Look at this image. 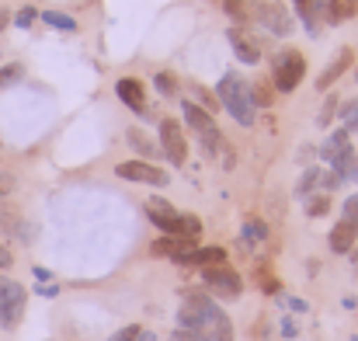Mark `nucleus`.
Instances as JSON below:
<instances>
[{
	"label": "nucleus",
	"instance_id": "nucleus-1",
	"mask_svg": "<svg viewBox=\"0 0 358 341\" xmlns=\"http://www.w3.org/2000/svg\"><path fill=\"white\" fill-rule=\"evenodd\" d=\"M178 328L195 341H234V321L209 293H188L181 300Z\"/></svg>",
	"mask_w": 358,
	"mask_h": 341
},
{
	"label": "nucleus",
	"instance_id": "nucleus-2",
	"mask_svg": "<svg viewBox=\"0 0 358 341\" xmlns=\"http://www.w3.org/2000/svg\"><path fill=\"white\" fill-rule=\"evenodd\" d=\"M146 216L153 220V227H160V233H167V237H188V240H199V233H202V220L199 216H192V213H178L167 199H160V195H153V199H146Z\"/></svg>",
	"mask_w": 358,
	"mask_h": 341
},
{
	"label": "nucleus",
	"instance_id": "nucleus-3",
	"mask_svg": "<svg viewBox=\"0 0 358 341\" xmlns=\"http://www.w3.org/2000/svg\"><path fill=\"white\" fill-rule=\"evenodd\" d=\"M216 95H220V105L237 118L240 125H254V102H250V84H243V77L237 74H227L220 84H216Z\"/></svg>",
	"mask_w": 358,
	"mask_h": 341
},
{
	"label": "nucleus",
	"instance_id": "nucleus-4",
	"mask_svg": "<svg viewBox=\"0 0 358 341\" xmlns=\"http://www.w3.org/2000/svg\"><path fill=\"white\" fill-rule=\"evenodd\" d=\"M181 112H185L188 129L202 139V146H206V153H209V157H216V153H230V150H227V143H223V136H220V129H216V118L206 112L202 105L185 102V105H181Z\"/></svg>",
	"mask_w": 358,
	"mask_h": 341
},
{
	"label": "nucleus",
	"instance_id": "nucleus-5",
	"mask_svg": "<svg viewBox=\"0 0 358 341\" xmlns=\"http://www.w3.org/2000/svg\"><path fill=\"white\" fill-rule=\"evenodd\" d=\"M303 77H306V60H303L296 49H282V53L271 60V84H275L282 95L296 91Z\"/></svg>",
	"mask_w": 358,
	"mask_h": 341
},
{
	"label": "nucleus",
	"instance_id": "nucleus-6",
	"mask_svg": "<svg viewBox=\"0 0 358 341\" xmlns=\"http://www.w3.org/2000/svg\"><path fill=\"white\" fill-rule=\"evenodd\" d=\"M24 303H28V289L14 279L0 275V328H17L24 317Z\"/></svg>",
	"mask_w": 358,
	"mask_h": 341
},
{
	"label": "nucleus",
	"instance_id": "nucleus-7",
	"mask_svg": "<svg viewBox=\"0 0 358 341\" xmlns=\"http://www.w3.org/2000/svg\"><path fill=\"white\" fill-rule=\"evenodd\" d=\"M202 282H206V289H213L220 300H237L240 289H243V279H240L227 261H223V265L202 268Z\"/></svg>",
	"mask_w": 358,
	"mask_h": 341
},
{
	"label": "nucleus",
	"instance_id": "nucleus-8",
	"mask_svg": "<svg viewBox=\"0 0 358 341\" xmlns=\"http://www.w3.org/2000/svg\"><path fill=\"white\" fill-rule=\"evenodd\" d=\"M254 21L264 28V32H271V35H292V18H289V11L278 4V0H257L254 7Z\"/></svg>",
	"mask_w": 358,
	"mask_h": 341
},
{
	"label": "nucleus",
	"instance_id": "nucleus-9",
	"mask_svg": "<svg viewBox=\"0 0 358 341\" xmlns=\"http://www.w3.org/2000/svg\"><path fill=\"white\" fill-rule=\"evenodd\" d=\"M160 150L167 153V160L174 167H181L188 160V139L178 118H160Z\"/></svg>",
	"mask_w": 358,
	"mask_h": 341
},
{
	"label": "nucleus",
	"instance_id": "nucleus-10",
	"mask_svg": "<svg viewBox=\"0 0 358 341\" xmlns=\"http://www.w3.org/2000/svg\"><path fill=\"white\" fill-rule=\"evenodd\" d=\"M115 174L125 178V181H139V185H157V188H164L167 181H171V174L167 171H160V167H153L150 160H125L115 167Z\"/></svg>",
	"mask_w": 358,
	"mask_h": 341
},
{
	"label": "nucleus",
	"instance_id": "nucleus-11",
	"mask_svg": "<svg viewBox=\"0 0 358 341\" xmlns=\"http://www.w3.org/2000/svg\"><path fill=\"white\" fill-rule=\"evenodd\" d=\"M115 95H119V102L125 109L146 112V95H143V84H139L136 77H122L119 84H115Z\"/></svg>",
	"mask_w": 358,
	"mask_h": 341
},
{
	"label": "nucleus",
	"instance_id": "nucleus-12",
	"mask_svg": "<svg viewBox=\"0 0 358 341\" xmlns=\"http://www.w3.org/2000/svg\"><path fill=\"white\" fill-rule=\"evenodd\" d=\"M352 60H355V53H352V49H341V53H338V56H334V60L324 67V74L317 77V88H320V91H327V88H331V84H334L341 74H348Z\"/></svg>",
	"mask_w": 358,
	"mask_h": 341
},
{
	"label": "nucleus",
	"instance_id": "nucleus-13",
	"mask_svg": "<svg viewBox=\"0 0 358 341\" xmlns=\"http://www.w3.org/2000/svg\"><path fill=\"white\" fill-rule=\"evenodd\" d=\"M223 261H227V247H192L181 258V265H188V268H209V265H223Z\"/></svg>",
	"mask_w": 358,
	"mask_h": 341
},
{
	"label": "nucleus",
	"instance_id": "nucleus-14",
	"mask_svg": "<svg viewBox=\"0 0 358 341\" xmlns=\"http://www.w3.org/2000/svg\"><path fill=\"white\" fill-rule=\"evenodd\" d=\"M355 240H358V227L352 220H338V223H334V230H331V251H334V254L355 251Z\"/></svg>",
	"mask_w": 358,
	"mask_h": 341
},
{
	"label": "nucleus",
	"instance_id": "nucleus-15",
	"mask_svg": "<svg viewBox=\"0 0 358 341\" xmlns=\"http://www.w3.org/2000/svg\"><path fill=\"white\" fill-rule=\"evenodd\" d=\"M352 150V132L348 129H334L331 136H327V143L320 146V157L327 160V164H334L341 153H348Z\"/></svg>",
	"mask_w": 358,
	"mask_h": 341
},
{
	"label": "nucleus",
	"instance_id": "nucleus-16",
	"mask_svg": "<svg viewBox=\"0 0 358 341\" xmlns=\"http://www.w3.org/2000/svg\"><path fill=\"white\" fill-rule=\"evenodd\" d=\"M230 46H234V53H237V60H243L247 67H254L257 60H261V53H257V46L247 39V35H240L237 28L230 32Z\"/></svg>",
	"mask_w": 358,
	"mask_h": 341
},
{
	"label": "nucleus",
	"instance_id": "nucleus-17",
	"mask_svg": "<svg viewBox=\"0 0 358 341\" xmlns=\"http://www.w3.org/2000/svg\"><path fill=\"white\" fill-rule=\"evenodd\" d=\"M317 185H320V167H310V171H303V178H299V185H296L299 199H310Z\"/></svg>",
	"mask_w": 358,
	"mask_h": 341
},
{
	"label": "nucleus",
	"instance_id": "nucleus-18",
	"mask_svg": "<svg viewBox=\"0 0 358 341\" xmlns=\"http://www.w3.org/2000/svg\"><path fill=\"white\" fill-rule=\"evenodd\" d=\"M42 21L52 25V28H59V32H73V28H77V21H73L70 14H59V11H45Z\"/></svg>",
	"mask_w": 358,
	"mask_h": 341
},
{
	"label": "nucleus",
	"instance_id": "nucleus-19",
	"mask_svg": "<svg viewBox=\"0 0 358 341\" xmlns=\"http://www.w3.org/2000/svg\"><path fill=\"white\" fill-rule=\"evenodd\" d=\"M327 209H331V195L324 192V195H310L306 199V216H327Z\"/></svg>",
	"mask_w": 358,
	"mask_h": 341
},
{
	"label": "nucleus",
	"instance_id": "nucleus-20",
	"mask_svg": "<svg viewBox=\"0 0 358 341\" xmlns=\"http://www.w3.org/2000/svg\"><path fill=\"white\" fill-rule=\"evenodd\" d=\"M129 146H136L143 157H153V153H157V146H153V143H150V139H146L139 129H129Z\"/></svg>",
	"mask_w": 358,
	"mask_h": 341
},
{
	"label": "nucleus",
	"instance_id": "nucleus-21",
	"mask_svg": "<svg viewBox=\"0 0 358 341\" xmlns=\"http://www.w3.org/2000/svg\"><path fill=\"white\" fill-rule=\"evenodd\" d=\"M250 102H254V109H268L271 105V88L261 81V84H254L250 88Z\"/></svg>",
	"mask_w": 358,
	"mask_h": 341
},
{
	"label": "nucleus",
	"instance_id": "nucleus-22",
	"mask_svg": "<svg viewBox=\"0 0 358 341\" xmlns=\"http://www.w3.org/2000/svg\"><path fill=\"white\" fill-rule=\"evenodd\" d=\"M243 237L254 240V244H261V240H268V227H264L261 220H247V223H243Z\"/></svg>",
	"mask_w": 358,
	"mask_h": 341
},
{
	"label": "nucleus",
	"instance_id": "nucleus-23",
	"mask_svg": "<svg viewBox=\"0 0 358 341\" xmlns=\"http://www.w3.org/2000/svg\"><path fill=\"white\" fill-rule=\"evenodd\" d=\"M292 4L299 7V18H303V25H306V28L317 35V28H320V25H317V18H313V7H310V0H292Z\"/></svg>",
	"mask_w": 358,
	"mask_h": 341
},
{
	"label": "nucleus",
	"instance_id": "nucleus-24",
	"mask_svg": "<svg viewBox=\"0 0 358 341\" xmlns=\"http://www.w3.org/2000/svg\"><path fill=\"white\" fill-rule=\"evenodd\" d=\"M153 84H157V91H160L164 98H174V91H178V84H174V77H171V74H157V81H153Z\"/></svg>",
	"mask_w": 358,
	"mask_h": 341
},
{
	"label": "nucleus",
	"instance_id": "nucleus-25",
	"mask_svg": "<svg viewBox=\"0 0 358 341\" xmlns=\"http://www.w3.org/2000/svg\"><path fill=\"white\" fill-rule=\"evenodd\" d=\"M223 7H227V14H230L234 21H247V7H243L240 0H223Z\"/></svg>",
	"mask_w": 358,
	"mask_h": 341
},
{
	"label": "nucleus",
	"instance_id": "nucleus-26",
	"mask_svg": "<svg viewBox=\"0 0 358 341\" xmlns=\"http://www.w3.org/2000/svg\"><path fill=\"white\" fill-rule=\"evenodd\" d=\"M338 185H341V178H338L334 171H320V188H324L327 195H331V192H334Z\"/></svg>",
	"mask_w": 358,
	"mask_h": 341
},
{
	"label": "nucleus",
	"instance_id": "nucleus-27",
	"mask_svg": "<svg viewBox=\"0 0 358 341\" xmlns=\"http://www.w3.org/2000/svg\"><path fill=\"white\" fill-rule=\"evenodd\" d=\"M17 77H21V67H17V63H10V67H3V70H0V88H7V84H14Z\"/></svg>",
	"mask_w": 358,
	"mask_h": 341
},
{
	"label": "nucleus",
	"instance_id": "nucleus-28",
	"mask_svg": "<svg viewBox=\"0 0 358 341\" xmlns=\"http://www.w3.org/2000/svg\"><path fill=\"white\" fill-rule=\"evenodd\" d=\"M139 331H143V328L129 324V328H122V331H115V335H112L108 341H136V338H139Z\"/></svg>",
	"mask_w": 358,
	"mask_h": 341
},
{
	"label": "nucleus",
	"instance_id": "nucleus-29",
	"mask_svg": "<svg viewBox=\"0 0 358 341\" xmlns=\"http://www.w3.org/2000/svg\"><path fill=\"white\" fill-rule=\"evenodd\" d=\"M345 220H352L358 227V195H348V199H345Z\"/></svg>",
	"mask_w": 358,
	"mask_h": 341
},
{
	"label": "nucleus",
	"instance_id": "nucleus-30",
	"mask_svg": "<svg viewBox=\"0 0 358 341\" xmlns=\"http://www.w3.org/2000/svg\"><path fill=\"white\" fill-rule=\"evenodd\" d=\"M31 21H35V11H31V7H21V11H17V18H14V25H17V28H28Z\"/></svg>",
	"mask_w": 358,
	"mask_h": 341
},
{
	"label": "nucleus",
	"instance_id": "nucleus-31",
	"mask_svg": "<svg viewBox=\"0 0 358 341\" xmlns=\"http://www.w3.org/2000/svg\"><path fill=\"white\" fill-rule=\"evenodd\" d=\"M296 335H299L296 321H292V317H285V321H282V338H296Z\"/></svg>",
	"mask_w": 358,
	"mask_h": 341
},
{
	"label": "nucleus",
	"instance_id": "nucleus-32",
	"mask_svg": "<svg viewBox=\"0 0 358 341\" xmlns=\"http://www.w3.org/2000/svg\"><path fill=\"white\" fill-rule=\"evenodd\" d=\"M0 230H21V223H17L10 213H3V209H0Z\"/></svg>",
	"mask_w": 358,
	"mask_h": 341
},
{
	"label": "nucleus",
	"instance_id": "nucleus-33",
	"mask_svg": "<svg viewBox=\"0 0 358 341\" xmlns=\"http://www.w3.org/2000/svg\"><path fill=\"white\" fill-rule=\"evenodd\" d=\"M10 265H14V254L7 251V244H0V272H3V268H10Z\"/></svg>",
	"mask_w": 358,
	"mask_h": 341
},
{
	"label": "nucleus",
	"instance_id": "nucleus-34",
	"mask_svg": "<svg viewBox=\"0 0 358 341\" xmlns=\"http://www.w3.org/2000/svg\"><path fill=\"white\" fill-rule=\"evenodd\" d=\"M7 192H14V178L7 171H0V195H7Z\"/></svg>",
	"mask_w": 358,
	"mask_h": 341
},
{
	"label": "nucleus",
	"instance_id": "nucleus-35",
	"mask_svg": "<svg viewBox=\"0 0 358 341\" xmlns=\"http://www.w3.org/2000/svg\"><path fill=\"white\" fill-rule=\"evenodd\" d=\"M334 105H338V102H334V98H331V102H327V105H324V112H320V125H327V122H331V118H334Z\"/></svg>",
	"mask_w": 358,
	"mask_h": 341
},
{
	"label": "nucleus",
	"instance_id": "nucleus-36",
	"mask_svg": "<svg viewBox=\"0 0 358 341\" xmlns=\"http://www.w3.org/2000/svg\"><path fill=\"white\" fill-rule=\"evenodd\" d=\"M345 129H348V132H355V129H358V105L345 115Z\"/></svg>",
	"mask_w": 358,
	"mask_h": 341
},
{
	"label": "nucleus",
	"instance_id": "nucleus-37",
	"mask_svg": "<svg viewBox=\"0 0 358 341\" xmlns=\"http://www.w3.org/2000/svg\"><path fill=\"white\" fill-rule=\"evenodd\" d=\"M56 293H59L56 286H38V296H56Z\"/></svg>",
	"mask_w": 358,
	"mask_h": 341
},
{
	"label": "nucleus",
	"instance_id": "nucleus-38",
	"mask_svg": "<svg viewBox=\"0 0 358 341\" xmlns=\"http://www.w3.org/2000/svg\"><path fill=\"white\" fill-rule=\"evenodd\" d=\"M289 307H292V310H299V314H306V310H310L303 300H289Z\"/></svg>",
	"mask_w": 358,
	"mask_h": 341
},
{
	"label": "nucleus",
	"instance_id": "nucleus-39",
	"mask_svg": "<svg viewBox=\"0 0 358 341\" xmlns=\"http://www.w3.org/2000/svg\"><path fill=\"white\" fill-rule=\"evenodd\" d=\"M136 341H160V338H157L153 331H139V338H136Z\"/></svg>",
	"mask_w": 358,
	"mask_h": 341
},
{
	"label": "nucleus",
	"instance_id": "nucleus-40",
	"mask_svg": "<svg viewBox=\"0 0 358 341\" xmlns=\"http://www.w3.org/2000/svg\"><path fill=\"white\" fill-rule=\"evenodd\" d=\"M7 21H10V18H7V11H0V32L7 28Z\"/></svg>",
	"mask_w": 358,
	"mask_h": 341
},
{
	"label": "nucleus",
	"instance_id": "nucleus-41",
	"mask_svg": "<svg viewBox=\"0 0 358 341\" xmlns=\"http://www.w3.org/2000/svg\"><path fill=\"white\" fill-rule=\"evenodd\" d=\"M355 81H358V70H355Z\"/></svg>",
	"mask_w": 358,
	"mask_h": 341
},
{
	"label": "nucleus",
	"instance_id": "nucleus-42",
	"mask_svg": "<svg viewBox=\"0 0 358 341\" xmlns=\"http://www.w3.org/2000/svg\"><path fill=\"white\" fill-rule=\"evenodd\" d=\"M355 341H358V335H355Z\"/></svg>",
	"mask_w": 358,
	"mask_h": 341
},
{
	"label": "nucleus",
	"instance_id": "nucleus-43",
	"mask_svg": "<svg viewBox=\"0 0 358 341\" xmlns=\"http://www.w3.org/2000/svg\"><path fill=\"white\" fill-rule=\"evenodd\" d=\"M348 4H352V0H348Z\"/></svg>",
	"mask_w": 358,
	"mask_h": 341
}]
</instances>
